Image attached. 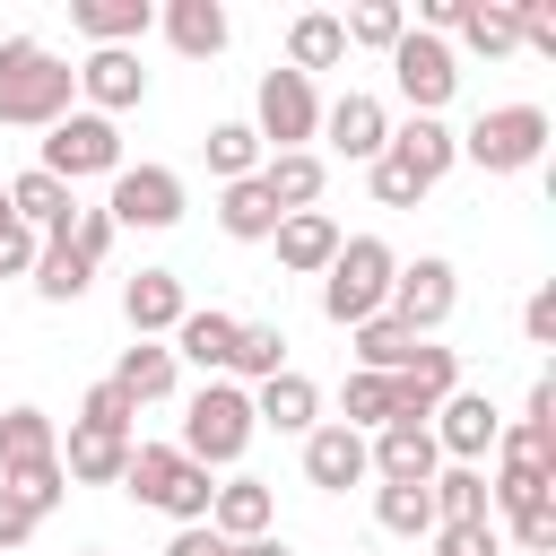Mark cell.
<instances>
[{
    "instance_id": "cell-1",
    "label": "cell",
    "mask_w": 556,
    "mask_h": 556,
    "mask_svg": "<svg viewBox=\"0 0 556 556\" xmlns=\"http://www.w3.org/2000/svg\"><path fill=\"white\" fill-rule=\"evenodd\" d=\"M70 96H78V70H70L61 52H43L35 35H9V43H0V122L52 130V122L70 113Z\"/></svg>"
},
{
    "instance_id": "cell-2",
    "label": "cell",
    "mask_w": 556,
    "mask_h": 556,
    "mask_svg": "<svg viewBox=\"0 0 556 556\" xmlns=\"http://www.w3.org/2000/svg\"><path fill=\"white\" fill-rule=\"evenodd\" d=\"M0 495H17L26 513H52V504L70 495L61 443H52V417H43V408H9V417H0Z\"/></svg>"
},
{
    "instance_id": "cell-3",
    "label": "cell",
    "mask_w": 556,
    "mask_h": 556,
    "mask_svg": "<svg viewBox=\"0 0 556 556\" xmlns=\"http://www.w3.org/2000/svg\"><path fill=\"white\" fill-rule=\"evenodd\" d=\"M391 278H400V261H391L382 235H339L330 278H321V313H330L339 330H356V321H374V313L391 304Z\"/></svg>"
},
{
    "instance_id": "cell-4",
    "label": "cell",
    "mask_w": 556,
    "mask_h": 556,
    "mask_svg": "<svg viewBox=\"0 0 556 556\" xmlns=\"http://www.w3.org/2000/svg\"><path fill=\"white\" fill-rule=\"evenodd\" d=\"M122 486L139 495V504H156V513H174L182 530L191 521H208V469L200 460H182L174 443H130V460H122Z\"/></svg>"
},
{
    "instance_id": "cell-5",
    "label": "cell",
    "mask_w": 556,
    "mask_h": 556,
    "mask_svg": "<svg viewBox=\"0 0 556 556\" xmlns=\"http://www.w3.org/2000/svg\"><path fill=\"white\" fill-rule=\"evenodd\" d=\"M243 443H252V400H243L235 382H200L174 452H182V460H200V469H226V460H243Z\"/></svg>"
},
{
    "instance_id": "cell-6",
    "label": "cell",
    "mask_w": 556,
    "mask_h": 556,
    "mask_svg": "<svg viewBox=\"0 0 556 556\" xmlns=\"http://www.w3.org/2000/svg\"><path fill=\"white\" fill-rule=\"evenodd\" d=\"M460 156H469V165H486V174H521V165H539V156H547V113H539V104H495V113H478V122H469Z\"/></svg>"
},
{
    "instance_id": "cell-7",
    "label": "cell",
    "mask_w": 556,
    "mask_h": 556,
    "mask_svg": "<svg viewBox=\"0 0 556 556\" xmlns=\"http://www.w3.org/2000/svg\"><path fill=\"white\" fill-rule=\"evenodd\" d=\"M391 78H400L408 113H426V122H434V113L452 104V87H460V61H452V43H443V35H417V26H408V35L391 43Z\"/></svg>"
},
{
    "instance_id": "cell-8",
    "label": "cell",
    "mask_w": 556,
    "mask_h": 556,
    "mask_svg": "<svg viewBox=\"0 0 556 556\" xmlns=\"http://www.w3.org/2000/svg\"><path fill=\"white\" fill-rule=\"evenodd\" d=\"M43 174L52 182H78V174H122V130L104 113H61L52 139H43Z\"/></svg>"
},
{
    "instance_id": "cell-9",
    "label": "cell",
    "mask_w": 556,
    "mask_h": 556,
    "mask_svg": "<svg viewBox=\"0 0 556 556\" xmlns=\"http://www.w3.org/2000/svg\"><path fill=\"white\" fill-rule=\"evenodd\" d=\"M313 130H321L313 78H295V70H269V78H261V122H252V139H278V156H295Z\"/></svg>"
},
{
    "instance_id": "cell-10",
    "label": "cell",
    "mask_w": 556,
    "mask_h": 556,
    "mask_svg": "<svg viewBox=\"0 0 556 556\" xmlns=\"http://www.w3.org/2000/svg\"><path fill=\"white\" fill-rule=\"evenodd\" d=\"M104 217H113V226H174V217H182V174H174V165H122Z\"/></svg>"
},
{
    "instance_id": "cell-11",
    "label": "cell",
    "mask_w": 556,
    "mask_h": 556,
    "mask_svg": "<svg viewBox=\"0 0 556 556\" xmlns=\"http://www.w3.org/2000/svg\"><path fill=\"white\" fill-rule=\"evenodd\" d=\"M452 304H460L452 261H417V269H400V278H391V304H382V313H391L400 330H417V339H426V330H443V321H452Z\"/></svg>"
},
{
    "instance_id": "cell-12",
    "label": "cell",
    "mask_w": 556,
    "mask_h": 556,
    "mask_svg": "<svg viewBox=\"0 0 556 556\" xmlns=\"http://www.w3.org/2000/svg\"><path fill=\"white\" fill-rule=\"evenodd\" d=\"M426 434H434V452H452L460 469H478L486 452H495V434H504V417L486 408V391H452L434 417H426Z\"/></svg>"
},
{
    "instance_id": "cell-13",
    "label": "cell",
    "mask_w": 556,
    "mask_h": 556,
    "mask_svg": "<svg viewBox=\"0 0 556 556\" xmlns=\"http://www.w3.org/2000/svg\"><path fill=\"white\" fill-rule=\"evenodd\" d=\"M365 460H374V478H382V486H434V469H443L434 434H426V426H408V417H391V426L365 443Z\"/></svg>"
},
{
    "instance_id": "cell-14",
    "label": "cell",
    "mask_w": 556,
    "mask_h": 556,
    "mask_svg": "<svg viewBox=\"0 0 556 556\" xmlns=\"http://www.w3.org/2000/svg\"><path fill=\"white\" fill-rule=\"evenodd\" d=\"M382 156H391V165H400V174H408L417 191H434V182L452 174V156H460V139H452L443 122H426V113H408V122L391 130V148H382Z\"/></svg>"
},
{
    "instance_id": "cell-15",
    "label": "cell",
    "mask_w": 556,
    "mask_h": 556,
    "mask_svg": "<svg viewBox=\"0 0 556 556\" xmlns=\"http://www.w3.org/2000/svg\"><path fill=\"white\" fill-rule=\"evenodd\" d=\"M304 478H313L321 495H348L356 478H374L365 434H356V426H313V434H304Z\"/></svg>"
},
{
    "instance_id": "cell-16",
    "label": "cell",
    "mask_w": 556,
    "mask_h": 556,
    "mask_svg": "<svg viewBox=\"0 0 556 556\" xmlns=\"http://www.w3.org/2000/svg\"><path fill=\"white\" fill-rule=\"evenodd\" d=\"M321 130H330V148H339V156H356V165H374V156L391 148V113H382L365 87H348V96L321 113Z\"/></svg>"
},
{
    "instance_id": "cell-17",
    "label": "cell",
    "mask_w": 556,
    "mask_h": 556,
    "mask_svg": "<svg viewBox=\"0 0 556 556\" xmlns=\"http://www.w3.org/2000/svg\"><path fill=\"white\" fill-rule=\"evenodd\" d=\"M78 87H87V104L113 122V113H130V104L148 96V70H139V52H87V61H78Z\"/></svg>"
},
{
    "instance_id": "cell-18",
    "label": "cell",
    "mask_w": 556,
    "mask_h": 556,
    "mask_svg": "<svg viewBox=\"0 0 556 556\" xmlns=\"http://www.w3.org/2000/svg\"><path fill=\"white\" fill-rule=\"evenodd\" d=\"M191 313V295H182V278L174 269H139L130 287H122V321L139 330V339H156V330H174Z\"/></svg>"
},
{
    "instance_id": "cell-19",
    "label": "cell",
    "mask_w": 556,
    "mask_h": 556,
    "mask_svg": "<svg viewBox=\"0 0 556 556\" xmlns=\"http://www.w3.org/2000/svg\"><path fill=\"white\" fill-rule=\"evenodd\" d=\"M9 217H17L26 235H70L78 200H70V182H52V174L35 165V174H17V182H9Z\"/></svg>"
},
{
    "instance_id": "cell-20",
    "label": "cell",
    "mask_w": 556,
    "mask_h": 556,
    "mask_svg": "<svg viewBox=\"0 0 556 556\" xmlns=\"http://www.w3.org/2000/svg\"><path fill=\"white\" fill-rule=\"evenodd\" d=\"M235 330H243L235 313H217V304L200 313V304H191V313L174 321V356H191L200 374H226V365H235Z\"/></svg>"
},
{
    "instance_id": "cell-21",
    "label": "cell",
    "mask_w": 556,
    "mask_h": 556,
    "mask_svg": "<svg viewBox=\"0 0 556 556\" xmlns=\"http://www.w3.org/2000/svg\"><path fill=\"white\" fill-rule=\"evenodd\" d=\"M208 530L235 539V547H243V539H269V486H261V478H226V486L208 495Z\"/></svg>"
},
{
    "instance_id": "cell-22",
    "label": "cell",
    "mask_w": 556,
    "mask_h": 556,
    "mask_svg": "<svg viewBox=\"0 0 556 556\" xmlns=\"http://www.w3.org/2000/svg\"><path fill=\"white\" fill-rule=\"evenodd\" d=\"M330 252H339V226H330L321 208H295V217H278V269L313 278V269H330Z\"/></svg>"
},
{
    "instance_id": "cell-23",
    "label": "cell",
    "mask_w": 556,
    "mask_h": 556,
    "mask_svg": "<svg viewBox=\"0 0 556 556\" xmlns=\"http://www.w3.org/2000/svg\"><path fill=\"white\" fill-rule=\"evenodd\" d=\"M87 269H96V261H87L70 235H43V243H35V295H43V304H78V295H87Z\"/></svg>"
},
{
    "instance_id": "cell-24",
    "label": "cell",
    "mask_w": 556,
    "mask_h": 556,
    "mask_svg": "<svg viewBox=\"0 0 556 556\" xmlns=\"http://www.w3.org/2000/svg\"><path fill=\"white\" fill-rule=\"evenodd\" d=\"M313 408H321V391H313L304 374H269V382H261V400H252V426H278V434H313Z\"/></svg>"
},
{
    "instance_id": "cell-25",
    "label": "cell",
    "mask_w": 556,
    "mask_h": 556,
    "mask_svg": "<svg viewBox=\"0 0 556 556\" xmlns=\"http://www.w3.org/2000/svg\"><path fill=\"white\" fill-rule=\"evenodd\" d=\"M78 17V35H96V52H130V35H148V0H78L70 9Z\"/></svg>"
},
{
    "instance_id": "cell-26",
    "label": "cell",
    "mask_w": 556,
    "mask_h": 556,
    "mask_svg": "<svg viewBox=\"0 0 556 556\" xmlns=\"http://www.w3.org/2000/svg\"><path fill=\"white\" fill-rule=\"evenodd\" d=\"M165 35H174L182 61H217V52H226V9H217V0H174V9H165Z\"/></svg>"
},
{
    "instance_id": "cell-27",
    "label": "cell",
    "mask_w": 556,
    "mask_h": 556,
    "mask_svg": "<svg viewBox=\"0 0 556 556\" xmlns=\"http://www.w3.org/2000/svg\"><path fill=\"white\" fill-rule=\"evenodd\" d=\"M122 460H130V434L78 426V434H70V452H61V478H78V486H104V478H122Z\"/></svg>"
},
{
    "instance_id": "cell-28",
    "label": "cell",
    "mask_w": 556,
    "mask_h": 556,
    "mask_svg": "<svg viewBox=\"0 0 556 556\" xmlns=\"http://www.w3.org/2000/svg\"><path fill=\"white\" fill-rule=\"evenodd\" d=\"M339 61H348V35H339V17H321V9H313V17H295V26H287V70H295V78H313V70H339Z\"/></svg>"
},
{
    "instance_id": "cell-29",
    "label": "cell",
    "mask_w": 556,
    "mask_h": 556,
    "mask_svg": "<svg viewBox=\"0 0 556 556\" xmlns=\"http://www.w3.org/2000/svg\"><path fill=\"white\" fill-rule=\"evenodd\" d=\"M261 191L278 200V217L313 208V200H321V156H313V148H295V156H269V165H261Z\"/></svg>"
},
{
    "instance_id": "cell-30",
    "label": "cell",
    "mask_w": 556,
    "mask_h": 556,
    "mask_svg": "<svg viewBox=\"0 0 556 556\" xmlns=\"http://www.w3.org/2000/svg\"><path fill=\"white\" fill-rule=\"evenodd\" d=\"M217 226H226L235 243H261V235H278V200L261 191V174L226 182V200H217Z\"/></svg>"
},
{
    "instance_id": "cell-31",
    "label": "cell",
    "mask_w": 556,
    "mask_h": 556,
    "mask_svg": "<svg viewBox=\"0 0 556 556\" xmlns=\"http://www.w3.org/2000/svg\"><path fill=\"white\" fill-rule=\"evenodd\" d=\"M426 339L417 330H400L391 313H374V321H356V374H408V356H417Z\"/></svg>"
},
{
    "instance_id": "cell-32",
    "label": "cell",
    "mask_w": 556,
    "mask_h": 556,
    "mask_svg": "<svg viewBox=\"0 0 556 556\" xmlns=\"http://www.w3.org/2000/svg\"><path fill=\"white\" fill-rule=\"evenodd\" d=\"M113 391L130 400V408H148V400H165L174 391V348H156V339H139L122 365H113Z\"/></svg>"
},
{
    "instance_id": "cell-33",
    "label": "cell",
    "mask_w": 556,
    "mask_h": 556,
    "mask_svg": "<svg viewBox=\"0 0 556 556\" xmlns=\"http://www.w3.org/2000/svg\"><path fill=\"white\" fill-rule=\"evenodd\" d=\"M426 495H434V521H443V530L486 521V469H460V460H452V469H434V486H426Z\"/></svg>"
},
{
    "instance_id": "cell-34",
    "label": "cell",
    "mask_w": 556,
    "mask_h": 556,
    "mask_svg": "<svg viewBox=\"0 0 556 556\" xmlns=\"http://www.w3.org/2000/svg\"><path fill=\"white\" fill-rule=\"evenodd\" d=\"M200 156H208V174H217V182L261 174V139H252V122H217V130L200 139Z\"/></svg>"
},
{
    "instance_id": "cell-35",
    "label": "cell",
    "mask_w": 556,
    "mask_h": 556,
    "mask_svg": "<svg viewBox=\"0 0 556 556\" xmlns=\"http://www.w3.org/2000/svg\"><path fill=\"white\" fill-rule=\"evenodd\" d=\"M339 35L365 43V52H391V43L408 35V9H400V0H356V9L339 17Z\"/></svg>"
},
{
    "instance_id": "cell-36",
    "label": "cell",
    "mask_w": 556,
    "mask_h": 556,
    "mask_svg": "<svg viewBox=\"0 0 556 556\" xmlns=\"http://www.w3.org/2000/svg\"><path fill=\"white\" fill-rule=\"evenodd\" d=\"M460 35H469L486 61H504V52L521 43V26H513V0H460Z\"/></svg>"
},
{
    "instance_id": "cell-37",
    "label": "cell",
    "mask_w": 556,
    "mask_h": 556,
    "mask_svg": "<svg viewBox=\"0 0 556 556\" xmlns=\"http://www.w3.org/2000/svg\"><path fill=\"white\" fill-rule=\"evenodd\" d=\"M235 374H252V382L287 374V330H278V321H243V330H235Z\"/></svg>"
},
{
    "instance_id": "cell-38",
    "label": "cell",
    "mask_w": 556,
    "mask_h": 556,
    "mask_svg": "<svg viewBox=\"0 0 556 556\" xmlns=\"http://www.w3.org/2000/svg\"><path fill=\"white\" fill-rule=\"evenodd\" d=\"M374 521H382L391 539H426V530H434V495H426V486H382V495H374Z\"/></svg>"
},
{
    "instance_id": "cell-39",
    "label": "cell",
    "mask_w": 556,
    "mask_h": 556,
    "mask_svg": "<svg viewBox=\"0 0 556 556\" xmlns=\"http://www.w3.org/2000/svg\"><path fill=\"white\" fill-rule=\"evenodd\" d=\"M339 426H391V374H348V417Z\"/></svg>"
},
{
    "instance_id": "cell-40",
    "label": "cell",
    "mask_w": 556,
    "mask_h": 556,
    "mask_svg": "<svg viewBox=\"0 0 556 556\" xmlns=\"http://www.w3.org/2000/svg\"><path fill=\"white\" fill-rule=\"evenodd\" d=\"M130 417H139V408H130L113 382H96V391H87V408H78V426H104V434H130Z\"/></svg>"
},
{
    "instance_id": "cell-41",
    "label": "cell",
    "mask_w": 556,
    "mask_h": 556,
    "mask_svg": "<svg viewBox=\"0 0 556 556\" xmlns=\"http://www.w3.org/2000/svg\"><path fill=\"white\" fill-rule=\"evenodd\" d=\"M513 539H521L530 556H547V547H556V495H539V504H521V513H513Z\"/></svg>"
},
{
    "instance_id": "cell-42",
    "label": "cell",
    "mask_w": 556,
    "mask_h": 556,
    "mask_svg": "<svg viewBox=\"0 0 556 556\" xmlns=\"http://www.w3.org/2000/svg\"><path fill=\"white\" fill-rule=\"evenodd\" d=\"M35 269V235L9 217V191H0V278H26Z\"/></svg>"
},
{
    "instance_id": "cell-43",
    "label": "cell",
    "mask_w": 556,
    "mask_h": 556,
    "mask_svg": "<svg viewBox=\"0 0 556 556\" xmlns=\"http://www.w3.org/2000/svg\"><path fill=\"white\" fill-rule=\"evenodd\" d=\"M374 200H382V208H417L426 191H417V182H408V174H400L391 156H374Z\"/></svg>"
},
{
    "instance_id": "cell-44",
    "label": "cell",
    "mask_w": 556,
    "mask_h": 556,
    "mask_svg": "<svg viewBox=\"0 0 556 556\" xmlns=\"http://www.w3.org/2000/svg\"><path fill=\"white\" fill-rule=\"evenodd\" d=\"M70 243H78L87 261H104V252H113V217H104V208H87V217H70Z\"/></svg>"
},
{
    "instance_id": "cell-45",
    "label": "cell",
    "mask_w": 556,
    "mask_h": 556,
    "mask_svg": "<svg viewBox=\"0 0 556 556\" xmlns=\"http://www.w3.org/2000/svg\"><path fill=\"white\" fill-rule=\"evenodd\" d=\"M521 330H530L539 348H556V287H539V295L521 304Z\"/></svg>"
},
{
    "instance_id": "cell-46",
    "label": "cell",
    "mask_w": 556,
    "mask_h": 556,
    "mask_svg": "<svg viewBox=\"0 0 556 556\" xmlns=\"http://www.w3.org/2000/svg\"><path fill=\"white\" fill-rule=\"evenodd\" d=\"M165 556H235V539H217L208 521H191V530H174V547Z\"/></svg>"
},
{
    "instance_id": "cell-47",
    "label": "cell",
    "mask_w": 556,
    "mask_h": 556,
    "mask_svg": "<svg viewBox=\"0 0 556 556\" xmlns=\"http://www.w3.org/2000/svg\"><path fill=\"white\" fill-rule=\"evenodd\" d=\"M35 521H43V513H26L17 495H0V547H26V539H35Z\"/></svg>"
},
{
    "instance_id": "cell-48",
    "label": "cell",
    "mask_w": 556,
    "mask_h": 556,
    "mask_svg": "<svg viewBox=\"0 0 556 556\" xmlns=\"http://www.w3.org/2000/svg\"><path fill=\"white\" fill-rule=\"evenodd\" d=\"M235 556H287V547H278V539H243Z\"/></svg>"
},
{
    "instance_id": "cell-49",
    "label": "cell",
    "mask_w": 556,
    "mask_h": 556,
    "mask_svg": "<svg viewBox=\"0 0 556 556\" xmlns=\"http://www.w3.org/2000/svg\"><path fill=\"white\" fill-rule=\"evenodd\" d=\"M87 556H96V547H87Z\"/></svg>"
}]
</instances>
